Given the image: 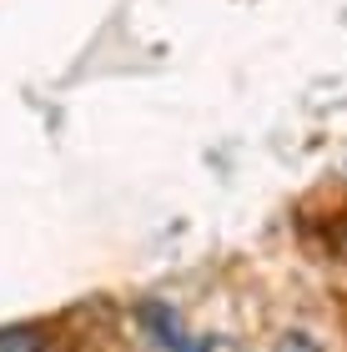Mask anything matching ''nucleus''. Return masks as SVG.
Masks as SVG:
<instances>
[{
    "label": "nucleus",
    "mask_w": 347,
    "mask_h": 352,
    "mask_svg": "<svg viewBox=\"0 0 347 352\" xmlns=\"http://www.w3.org/2000/svg\"><path fill=\"white\" fill-rule=\"evenodd\" d=\"M0 352H56V332L45 322H5L0 327Z\"/></svg>",
    "instance_id": "nucleus-1"
},
{
    "label": "nucleus",
    "mask_w": 347,
    "mask_h": 352,
    "mask_svg": "<svg viewBox=\"0 0 347 352\" xmlns=\"http://www.w3.org/2000/svg\"><path fill=\"white\" fill-rule=\"evenodd\" d=\"M267 352H327V342L312 327H282L277 338L267 342Z\"/></svg>",
    "instance_id": "nucleus-2"
}]
</instances>
